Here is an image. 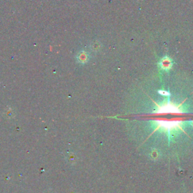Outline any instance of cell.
<instances>
[{"label":"cell","instance_id":"cell-1","mask_svg":"<svg viewBox=\"0 0 193 193\" xmlns=\"http://www.w3.org/2000/svg\"><path fill=\"white\" fill-rule=\"evenodd\" d=\"M170 64H171V62H170V60L168 58H165L164 59H163L162 60H161V67L164 68V69H168V68H169L170 67Z\"/></svg>","mask_w":193,"mask_h":193},{"label":"cell","instance_id":"cell-2","mask_svg":"<svg viewBox=\"0 0 193 193\" xmlns=\"http://www.w3.org/2000/svg\"><path fill=\"white\" fill-rule=\"evenodd\" d=\"M78 60L79 62L84 63V62H85L86 60H87V55H86V54L84 52H82L78 56Z\"/></svg>","mask_w":193,"mask_h":193}]
</instances>
